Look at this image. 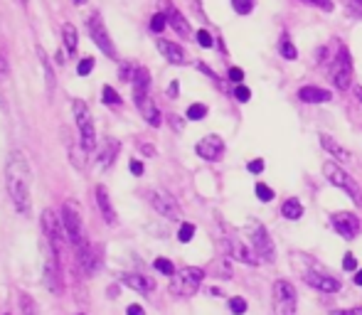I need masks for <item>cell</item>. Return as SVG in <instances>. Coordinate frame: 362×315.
Here are the masks:
<instances>
[{"label": "cell", "instance_id": "obj_1", "mask_svg": "<svg viewBox=\"0 0 362 315\" xmlns=\"http://www.w3.org/2000/svg\"><path fill=\"white\" fill-rule=\"evenodd\" d=\"M30 187H33V170L23 150H13L5 160V190L20 215H30Z\"/></svg>", "mask_w": 362, "mask_h": 315}, {"label": "cell", "instance_id": "obj_2", "mask_svg": "<svg viewBox=\"0 0 362 315\" xmlns=\"http://www.w3.org/2000/svg\"><path fill=\"white\" fill-rule=\"evenodd\" d=\"M202 278H205V271L197 266H185L180 271H175V276L170 278V293L180 298H190L200 291Z\"/></svg>", "mask_w": 362, "mask_h": 315}, {"label": "cell", "instance_id": "obj_3", "mask_svg": "<svg viewBox=\"0 0 362 315\" xmlns=\"http://www.w3.org/2000/svg\"><path fill=\"white\" fill-rule=\"evenodd\" d=\"M323 172H325V177H328L330 185L340 187V190H343L345 195L355 202V205L362 207V190H360L358 182H355V177H350L348 172H345L343 167H340L338 162H333V160L323 162Z\"/></svg>", "mask_w": 362, "mask_h": 315}, {"label": "cell", "instance_id": "obj_4", "mask_svg": "<svg viewBox=\"0 0 362 315\" xmlns=\"http://www.w3.org/2000/svg\"><path fill=\"white\" fill-rule=\"evenodd\" d=\"M42 232H45V239H47V246L52 249L57 256H62L64 239H67V232H64V225H62V215H54L52 210H45L42 212Z\"/></svg>", "mask_w": 362, "mask_h": 315}, {"label": "cell", "instance_id": "obj_5", "mask_svg": "<svg viewBox=\"0 0 362 315\" xmlns=\"http://www.w3.org/2000/svg\"><path fill=\"white\" fill-rule=\"evenodd\" d=\"M272 306L274 315H296L298 308V296L291 281H276L272 288Z\"/></svg>", "mask_w": 362, "mask_h": 315}, {"label": "cell", "instance_id": "obj_6", "mask_svg": "<svg viewBox=\"0 0 362 315\" xmlns=\"http://www.w3.org/2000/svg\"><path fill=\"white\" fill-rule=\"evenodd\" d=\"M72 111L76 119V129H79V138H81V148L84 150H94L96 145V129H94V119H91L89 109L81 99L72 101Z\"/></svg>", "mask_w": 362, "mask_h": 315}, {"label": "cell", "instance_id": "obj_7", "mask_svg": "<svg viewBox=\"0 0 362 315\" xmlns=\"http://www.w3.org/2000/svg\"><path fill=\"white\" fill-rule=\"evenodd\" d=\"M62 225L64 232H67V239L74 249L84 246L86 244V234H84V225H81V215H79V207L74 202H64L62 207Z\"/></svg>", "mask_w": 362, "mask_h": 315}, {"label": "cell", "instance_id": "obj_8", "mask_svg": "<svg viewBox=\"0 0 362 315\" xmlns=\"http://www.w3.org/2000/svg\"><path fill=\"white\" fill-rule=\"evenodd\" d=\"M330 81H333L335 89L345 91L353 81V59H350L348 47H340L335 54V62L330 67Z\"/></svg>", "mask_w": 362, "mask_h": 315}, {"label": "cell", "instance_id": "obj_9", "mask_svg": "<svg viewBox=\"0 0 362 315\" xmlns=\"http://www.w3.org/2000/svg\"><path fill=\"white\" fill-rule=\"evenodd\" d=\"M249 239H252V249H254V254L259 256V261H267V263L276 261V246H274L267 227L252 225V230H249Z\"/></svg>", "mask_w": 362, "mask_h": 315}, {"label": "cell", "instance_id": "obj_10", "mask_svg": "<svg viewBox=\"0 0 362 315\" xmlns=\"http://www.w3.org/2000/svg\"><path fill=\"white\" fill-rule=\"evenodd\" d=\"M148 202H151L153 210L160 217H165V220H182L180 205H177L175 197L168 195L165 190H151L148 192Z\"/></svg>", "mask_w": 362, "mask_h": 315}, {"label": "cell", "instance_id": "obj_11", "mask_svg": "<svg viewBox=\"0 0 362 315\" xmlns=\"http://www.w3.org/2000/svg\"><path fill=\"white\" fill-rule=\"evenodd\" d=\"M45 288L54 296H62V266L59 256L49 246L45 251Z\"/></svg>", "mask_w": 362, "mask_h": 315}, {"label": "cell", "instance_id": "obj_12", "mask_svg": "<svg viewBox=\"0 0 362 315\" xmlns=\"http://www.w3.org/2000/svg\"><path fill=\"white\" fill-rule=\"evenodd\" d=\"M86 28H89V35L96 47H99L106 57H114L116 49H114V42H111L109 32H106V25H104V20H101V15H91V18L86 20Z\"/></svg>", "mask_w": 362, "mask_h": 315}, {"label": "cell", "instance_id": "obj_13", "mask_svg": "<svg viewBox=\"0 0 362 315\" xmlns=\"http://www.w3.org/2000/svg\"><path fill=\"white\" fill-rule=\"evenodd\" d=\"M330 222H333L335 232H338L343 239H355L360 232V220L353 215V212H335L333 217H330Z\"/></svg>", "mask_w": 362, "mask_h": 315}, {"label": "cell", "instance_id": "obj_14", "mask_svg": "<svg viewBox=\"0 0 362 315\" xmlns=\"http://www.w3.org/2000/svg\"><path fill=\"white\" fill-rule=\"evenodd\" d=\"M224 251H227V256H232L234 261H242V263H249V266H257V263H262L259 261V256L254 251H249L247 246H244L239 239H234V237H227L224 239Z\"/></svg>", "mask_w": 362, "mask_h": 315}, {"label": "cell", "instance_id": "obj_15", "mask_svg": "<svg viewBox=\"0 0 362 315\" xmlns=\"http://www.w3.org/2000/svg\"><path fill=\"white\" fill-rule=\"evenodd\" d=\"M197 155L202 158V160H210V162H217L222 160V153H224V141L219 138V136H205V138L200 141V143L195 145Z\"/></svg>", "mask_w": 362, "mask_h": 315}, {"label": "cell", "instance_id": "obj_16", "mask_svg": "<svg viewBox=\"0 0 362 315\" xmlns=\"http://www.w3.org/2000/svg\"><path fill=\"white\" fill-rule=\"evenodd\" d=\"M305 283L313 286L315 291L320 293H338L340 291V281L333 276H325V273H318V271H308L305 273Z\"/></svg>", "mask_w": 362, "mask_h": 315}, {"label": "cell", "instance_id": "obj_17", "mask_svg": "<svg viewBox=\"0 0 362 315\" xmlns=\"http://www.w3.org/2000/svg\"><path fill=\"white\" fill-rule=\"evenodd\" d=\"M121 283L139 293H153L156 291V281H151L148 276H141V273H121Z\"/></svg>", "mask_w": 362, "mask_h": 315}, {"label": "cell", "instance_id": "obj_18", "mask_svg": "<svg viewBox=\"0 0 362 315\" xmlns=\"http://www.w3.org/2000/svg\"><path fill=\"white\" fill-rule=\"evenodd\" d=\"M76 251V263L81 266V271L89 276V273H94L96 271V266H99V258L94 256V249H91V244L86 242L84 246H79V249H74Z\"/></svg>", "mask_w": 362, "mask_h": 315}, {"label": "cell", "instance_id": "obj_19", "mask_svg": "<svg viewBox=\"0 0 362 315\" xmlns=\"http://www.w3.org/2000/svg\"><path fill=\"white\" fill-rule=\"evenodd\" d=\"M298 99L303 104H328L333 94L328 89H320V86H303V89H298Z\"/></svg>", "mask_w": 362, "mask_h": 315}, {"label": "cell", "instance_id": "obj_20", "mask_svg": "<svg viewBox=\"0 0 362 315\" xmlns=\"http://www.w3.org/2000/svg\"><path fill=\"white\" fill-rule=\"evenodd\" d=\"M165 18H168V25H170L180 37H190V25H187V20L180 15V10L173 8L170 3H165Z\"/></svg>", "mask_w": 362, "mask_h": 315}, {"label": "cell", "instance_id": "obj_21", "mask_svg": "<svg viewBox=\"0 0 362 315\" xmlns=\"http://www.w3.org/2000/svg\"><path fill=\"white\" fill-rule=\"evenodd\" d=\"M158 49H160V54L168 59L170 64H185V52H182L180 44L170 42V40H158Z\"/></svg>", "mask_w": 362, "mask_h": 315}, {"label": "cell", "instance_id": "obj_22", "mask_svg": "<svg viewBox=\"0 0 362 315\" xmlns=\"http://www.w3.org/2000/svg\"><path fill=\"white\" fill-rule=\"evenodd\" d=\"M96 205H99L101 217H104L106 225H116V212H114V207H111L109 192H106V187H104V185L96 187Z\"/></svg>", "mask_w": 362, "mask_h": 315}, {"label": "cell", "instance_id": "obj_23", "mask_svg": "<svg viewBox=\"0 0 362 315\" xmlns=\"http://www.w3.org/2000/svg\"><path fill=\"white\" fill-rule=\"evenodd\" d=\"M131 79H134V99L136 101L148 99V86H151V74H148V69L139 67Z\"/></svg>", "mask_w": 362, "mask_h": 315}, {"label": "cell", "instance_id": "obj_24", "mask_svg": "<svg viewBox=\"0 0 362 315\" xmlns=\"http://www.w3.org/2000/svg\"><path fill=\"white\" fill-rule=\"evenodd\" d=\"M119 148H121L119 141H114V138L106 141L104 148H101V153H99V158H96V165H99V170H106V167L114 165V160H116V153H119Z\"/></svg>", "mask_w": 362, "mask_h": 315}, {"label": "cell", "instance_id": "obj_25", "mask_svg": "<svg viewBox=\"0 0 362 315\" xmlns=\"http://www.w3.org/2000/svg\"><path fill=\"white\" fill-rule=\"evenodd\" d=\"M320 145H323L325 150H328L333 158H338L340 162H348V160H353V153H350L348 148H343V145L338 143L335 138H330V136H320Z\"/></svg>", "mask_w": 362, "mask_h": 315}, {"label": "cell", "instance_id": "obj_26", "mask_svg": "<svg viewBox=\"0 0 362 315\" xmlns=\"http://www.w3.org/2000/svg\"><path fill=\"white\" fill-rule=\"evenodd\" d=\"M136 106H139V111L144 114L148 126H153V129L160 126V111H158V106L153 104V99H141V101H136Z\"/></svg>", "mask_w": 362, "mask_h": 315}, {"label": "cell", "instance_id": "obj_27", "mask_svg": "<svg viewBox=\"0 0 362 315\" xmlns=\"http://www.w3.org/2000/svg\"><path fill=\"white\" fill-rule=\"evenodd\" d=\"M281 215L286 217V220H291V222L300 220V217H303V205H300L296 197H288V200L281 205Z\"/></svg>", "mask_w": 362, "mask_h": 315}, {"label": "cell", "instance_id": "obj_28", "mask_svg": "<svg viewBox=\"0 0 362 315\" xmlns=\"http://www.w3.org/2000/svg\"><path fill=\"white\" fill-rule=\"evenodd\" d=\"M62 40H64V47H67V52H76V47H79V37H76V30L72 23H64L62 28Z\"/></svg>", "mask_w": 362, "mask_h": 315}, {"label": "cell", "instance_id": "obj_29", "mask_svg": "<svg viewBox=\"0 0 362 315\" xmlns=\"http://www.w3.org/2000/svg\"><path fill=\"white\" fill-rule=\"evenodd\" d=\"M20 313L23 315H37V303H35L33 296H28V293H20Z\"/></svg>", "mask_w": 362, "mask_h": 315}, {"label": "cell", "instance_id": "obj_30", "mask_svg": "<svg viewBox=\"0 0 362 315\" xmlns=\"http://www.w3.org/2000/svg\"><path fill=\"white\" fill-rule=\"evenodd\" d=\"M192 237H195V225H190V222H182L180 230H177V239H180L182 244L192 242Z\"/></svg>", "mask_w": 362, "mask_h": 315}, {"label": "cell", "instance_id": "obj_31", "mask_svg": "<svg viewBox=\"0 0 362 315\" xmlns=\"http://www.w3.org/2000/svg\"><path fill=\"white\" fill-rule=\"evenodd\" d=\"M279 49H281V57L284 59H296V57H298V52H296V47L291 44L288 37H281V42H279Z\"/></svg>", "mask_w": 362, "mask_h": 315}, {"label": "cell", "instance_id": "obj_32", "mask_svg": "<svg viewBox=\"0 0 362 315\" xmlns=\"http://www.w3.org/2000/svg\"><path fill=\"white\" fill-rule=\"evenodd\" d=\"M207 116V106L205 104H192L190 109H187V119L190 121H202Z\"/></svg>", "mask_w": 362, "mask_h": 315}, {"label": "cell", "instance_id": "obj_33", "mask_svg": "<svg viewBox=\"0 0 362 315\" xmlns=\"http://www.w3.org/2000/svg\"><path fill=\"white\" fill-rule=\"evenodd\" d=\"M153 266H156V271L165 273V276H170V278L175 276V266H173L168 258H156V263H153Z\"/></svg>", "mask_w": 362, "mask_h": 315}, {"label": "cell", "instance_id": "obj_34", "mask_svg": "<svg viewBox=\"0 0 362 315\" xmlns=\"http://www.w3.org/2000/svg\"><path fill=\"white\" fill-rule=\"evenodd\" d=\"M232 8L239 15H249L254 10V0H232Z\"/></svg>", "mask_w": 362, "mask_h": 315}, {"label": "cell", "instance_id": "obj_35", "mask_svg": "<svg viewBox=\"0 0 362 315\" xmlns=\"http://www.w3.org/2000/svg\"><path fill=\"white\" fill-rule=\"evenodd\" d=\"M247 301H244V298L242 296H234L232 298V301H229V311H232L234 315H244V313H247Z\"/></svg>", "mask_w": 362, "mask_h": 315}, {"label": "cell", "instance_id": "obj_36", "mask_svg": "<svg viewBox=\"0 0 362 315\" xmlns=\"http://www.w3.org/2000/svg\"><path fill=\"white\" fill-rule=\"evenodd\" d=\"M168 28V18L163 13H158V15H153L151 18V30L153 32H163V30Z\"/></svg>", "mask_w": 362, "mask_h": 315}, {"label": "cell", "instance_id": "obj_37", "mask_svg": "<svg viewBox=\"0 0 362 315\" xmlns=\"http://www.w3.org/2000/svg\"><path fill=\"white\" fill-rule=\"evenodd\" d=\"M101 94H104V104L106 106H119L121 104V96L116 94L111 86H104V91H101Z\"/></svg>", "mask_w": 362, "mask_h": 315}, {"label": "cell", "instance_id": "obj_38", "mask_svg": "<svg viewBox=\"0 0 362 315\" xmlns=\"http://www.w3.org/2000/svg\"><path fill=\"white\" fill-rule=\"evenodd\" d=\"M257 197L262 202H272L274 200V190L269 185H264V182H257Z\"/></svg>", "mask_w": 362, "mask_h": 315}, {"label": "cell", "instance_id": "obj_39", "mask_svg": "<svg viewBox=\"0 0 362 315\" xmlns=\"http://www.w3.org/2000/svg\"><path fill=\"white\" fill-rule=\"evenodd\" d=\"M234 99H237L239 104H247V101L252 99V91H249L244 84H239L237 89H234Z\"/></svg>", "mask_w": 362, "mask_h": 315}, {"label": "cell", "instance_id": "obj_40", "mask_svg": "<svg viewBox=\"0 0 362 315\" xmlns=\"http://www.w3.org/2000/svg\"><path fill=\"white\" fill-rule=\"evenodd\" d=\"M195 37H197V44H200V47H205V49L215 44V40H212V35L207 32V30H200V32H197Z\"/></svg>", "mask_w": 362, "mask_h": 315}, {"label": "cell", "instance_id": "obj_41", "mask_svg": "<svg viewBox=\"0 0 362 315\" xmlns=\"http://www.w3.org/2000/svg\"><path fill=\"white\" fill-rule=\"evenodd\" d=\"M345 8L350 10V15L362 18V0H345Z\"/></svg>", "mask_w": 362, "mask_h": 315}, {"label": "cell", "instance_id": "obj_42", "mask_svg": "<svg viewBox=\"0 0 362 315\" xmlns=\"http://www.w3.org/2000/svg\"><path fill=\"white\" fill-rule=\"evenodd\" d=\"M91 69H94V59H81L79 62V67H76V72H79V77H86V74L91 72Z\"/></svg>", "mask_w": 362, "mask_h": 315}, {"label": "cell", "instance_id": "obj_43", "mask_svg": "<svg viewBox=\"0 0 362 315\" xmlns=\"http://www.w3.org/2000/svg\"><path fill=\"white\" fill-rule=\"evenodd\" d=\"M264 167H267V165H264V160H262V158H257V160L249 162L247 170L252 172V175H259V172H264Z\"/></svg>", "mask_w": 362, "mask_h": 315}, {"label": "cell", "instance_id": "obj_44", "mask_svg": "<svg viewBox=\"0 0 362 315\" xmlns=\"http://www.w3.org/2000/svg\"><path fill=\"white\" fill-rule=\"evenodd\" d=\"M229 79H232L234 84L239 86V84H242V79H244V72L239 67H232V69H229Z\"/></svg>", "mask_w": 362, "mask_h": 315}, {"label": "cell", "instance_id": "obj_45", "mask_svg": "<svg viewBox=\"0 0 362 315\" xmlns=\"http://www.w3.org/2000/svg\"><path fill=\"white\" fill-rule=\"evenodd\" d=\"M305 3L315 5V8H323L325 13H330V10H333V3H330V0H305Z\"/></svg>", "mask_w": 362, "mask_h": 315}, {"label": "cell", "instance_id": "obj_46", "mask_svg": "<svg viewBox=\"0 0 362 315\" xmlns=\"http://www.w3.org/2000/svg\"><path fill=\"white\" fill-rule=\"evenodd\" d=\"M343 268L345 271H355V268H358V261H355L353 254H348V256L343 258Z\"/></svg>", "mask_w": 362, "mask_h": 315}, {"label": "cell", "instance_id": "obj_47", "mask_svg": "<svg viewBox=\"0 0 362 315\" xmlns=\"http://www.w3.org/2000/svg\"><path fill=\"white\" fill-rule=\"evenodd\" d=\"M69 155H72V162H74L76 167H84V158H81L79 148H72V150H69Z\"/></svg>", "mask_w": 362, "mask_h": 315}, {"label": "cell", "instance_id": "obj_48", "mask_svg": "<svg viewBox=\"0 0 362 315\" xmlns=\"http://www.w3.org/2000/svg\"><path fill=\"white\" fill-rule=\"evenodd\" d=\"M129 167H131V172H134V175H144V162H141V160H131Z\"/></svg>", "mask_w": 362, "mask_h": 315}, {"label": "cell", "instance_id": "obj_49", "mask_svg": "<svg viewBox=\"0 0 362 315\" xmlns=\"http://www.w3.org/2000/svg\"><path fill=\"white\" fill-rule=\"evenodd\" d=\"M8 79V62H5V57L0 54V84Z\"/></svg>", "mask_w": 362, "mask_h": 315}, {"label": "cell", "instance_id": "obj_50", "mask_svg": "<svg viewBox=\"0 0 362 315\" xmlns=\"http://www.w3.org/2000/svg\"><path fill=\"white\" fill-rule=\"evenodd\" d=\"M126 315H146V311L139 306V303H134V306H129V308H126Z\"/></svg>", "mask_w": 362, "mask_h": 315}, {"label": "cell", "instance_id": "obj_51", "mask_svg": "<svg viewBox=\"0 0 362 315\" xmlns=\"http://www.w3.org/2000/svg\"><path fill=\"white\" fill-rule=\"evenodd\" d=\"M330 315H362V308H348V311H335Z\"/></svg>", "mask_w": 362, "mask_h": 315}, {"label": "cell", "instance_id": "obj_52", "mask_svg": "<svg viewBox=\"0 0 362 315\" xmlns=\"http://www.w3.org/2000/svg\"><path fill=\"white\" fill-rule=\"evenodd\" d=\"M170 126L175 131H182V121H180V116H170Z\"/></svg>", "mask_w": 362, "mask_h": 315}, {"label": "cell", "instance_id": "obj_53", "mask_svg": "<svg viewBox=\"0 0 362 315\" xmlns=\"http://www.w3.org/2000/svg\"><path fill=\"white\" fill-rule=\"evenodd\" d=\"M168 94H170V96H175V94H177V81H173V84L168 86Z\"/></svg>", "mask_w": 362, "mask_h": 315}, {"label": "cell", "instance_id": "obj_54", "mask_svg": "<svg viewBox=\"0 0 362 315\" xmlns=\"http://www.w3.org/2000/svg\"><path fill=\"white\" fill-rule=\"evenodd\" d=\"M355 286H362V268L358 273H355Z\"/></svg>", "mask_w": 362, "mask_h": 315}, {"label": "cell", "instance_id": "obj_55", "mask_svg": "<svg viewBox=\"0 0 362 315\" xmlns=\"http://www.w3.org/2000/svg\"><path fill=\"white\" fill-rule=\"evenodd\" d=\"M355 99H358L360 104H362V89H360V86H355Z\"/></svg>", "mask_w": 362, "mask_h": 315}, {"label": "cell", "instance_id": "obj_56", "mask_svg": "<svg viewBox=\"0 0 362 315\" xmlns=\"http://www.w3.org/2000/svg\"><path fill=\"white\" fill-rule=\"evenodd\" d=\"M74 3H76V5H84V3H86V0H74Z\"/></svg>", "mask_w": 362, "mask_h": 315}, {"label": "cell", "instance_id": "obj_57", "mask_svg": "<svg viewBox=\"0 0 362 315\" xmlns=\"http://www.w3.org/2000/svg\"><path fill=\"white\" fill-rule=\"evenodd\" d=\"M18 3H20V5H25V3H28V0H18Z\"/></svg>", "mask_w": 362, "mask_h": 315}]
</instances>
